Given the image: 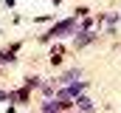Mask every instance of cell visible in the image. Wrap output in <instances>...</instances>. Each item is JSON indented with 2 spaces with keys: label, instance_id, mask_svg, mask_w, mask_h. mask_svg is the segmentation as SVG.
Returning a JSON list of instances; mask_svg holds the SVG:
<instances>
[{
  "label": "cell",
  "instance_id": "6da1fadb",
  "mask_svg": "<svg viewBox=\"0 0 121 113\" xmlns=\"http://www.w3.org/2000/svg\"><path fill=\"white\" fill-rule=\"evenodd\" d=\"M73 28H76V17H68V20H59V23H54V26L48 28L45 34H39V40H42V42H48V40H54V37L70 34Z\"/></svg>",
  "mask_w": 121,
  "mask_h": 113
},
{
  "label": "cell",
  "instance_id": "7a4b0ae2",
  "mask_svg": "<svg viewBox=\"0 0 121 113\" xmlns=\"http://www.w3.org/2000/svg\"><path fill=\"white\" fill-rule=\"evenodd\" d=\"M9 102H14V105H28L31 102V90L23 85V88H17V90H9Z\"/></svg>",
  "mask_w": 121,
  "mask_h": 113
},
{
  "label": "cell",
  "instance_id": "3957f363",
  "mask_svg": "<svg viewBox=\"0 0 121 113\" xmlns=\"http://www.w3.org/2000/svg\"><path fill=\"white\" fill-rule=\"evenodd\" d=\"M23 48V42H11L6 48H0V62H14L17 59V51Z\"/></svg>",
  "mask_w": 121,
  "mask_h": 113
},
{
  "label": "cell",
  "instance_id": "277c9868",
  "mask_svg": "<svg viewBox=\"0 0 121 113\" xmlns=\"http://www.w3.org/2000/svg\"><path fill=\"white\" fill-rule=\"evenodd\" d=\"M62 59H65V45L56 42V45L51 48V54H48V62H51V65H62Z\"/></svg>",
  "mask_w": 121,
  "mask_h": 113
},
{
  "label": "cell",
  "instance_id": "5b68a950",
  "mask_svg": "<svg viewBox=\"0 0 121 113\" xmlns=\"http://www.w3.org/2000/svg\"><path fill=\"white\" fill-rule=\"evenodd\" d=\"M96 40V34H90V31H82V37H76V42H73V48H85L87 42H93Z\"/></svg>",
  "mask_w": 121,
  "mask_h": 113
},
{
  "label": "cell",
  "instance_id": "8992f818",
  "mask_svg": "<svg viewBox=\"0 0 121 113\" xmlns=\"http://www.w3.org/2000/svg\"><path fill=\"white\" fill-rule=\"evenodd\" d=\"M42 113H62V108H59V102H45Z\"/></svg>",
  "mask_w": 121,
  "mask_h": 113
},
{
  "label": "cell",
  "instance_id": "52a82bcc",
  "mask_svg": "<svg viewBox=\"0 0 121 113\" xmlns=\"http://www.w3.org/2000/svg\"><path fill=\"white\" fill-rule=\"evenodd\" d=\"M76 76H79V68H73V71H68V74L62 76L59 82H62V85H70V82H73V79H76Z\"/></svg>",
  "mask_w": 121,
  "mask_h": 113
},
{
  "label": "cell",
  "instance_id": "ba28073f",
  "mask_svg": "<svg viewBox=\"0 0 121 113\" xmlns=\"http://www.w3.org/2000/svg\"><path fill=\"white\" fill-rule=\"evenodd\" d=\"M76 105H79V108H82L85 113H87V110H93V102L87 99V96H79V99H76Z\"/></svg>",
  "mask_w": 121,
  "mask_h": 113
},
{
  "label": "cell",
  "instance_id": "9c48e42d",
  "mask_svg": "<svg viewBox=\"0 0 121 113\" xmlns=\"http://www.w3.org/2000/svg\"><path fill=\"white\" fill-rule=\"evenodd\" d=\"M23 85H26L28 90H34V88H39L42 82H39V76H26V82H23Z\"/></svg>",
  "mask_w": 121,
  "mask_h": 113
},
{
  "label": "cell",
  "instance_id": "30bf717a",
  "mask_svg": "<svg viewBox=\"0 0 121 113\" xmlns=\"http://www.w3.org/2000/svg\"><path fill=\"white\" fill-rule=\"evenodd\" d=\"M87 14H90V9H85V6H79V9H76V14H73V17H87Z\"/></svg>",
  "mask_w": 121,
  "mask_h": 113
},
{
  "label": "cell",
  "instance_id": "8fae6325",
  "mask_svg": "<svg viewBox=\"0 0 121 113\" xmlns=\"http://www.w3.org/2000/svg\"><path fill=\"white\" fill-rule=\"evenodd\" d=\"M90 26H93V17H85L82 20V31H90Z\"/></svg>",
  "mask_w": 121,
  "mask_h": 113
},
{
  "label": "cell",
  "instance_id": "7c38bea8",
  "mask_svg": "<svg viewBox=\"0 0 121 113\" xmlns=\"http://www.w3.org/2000/svg\"><path fill=\"white\" fill-rule=\"evenodd\" d=\"M0 102H9V90H0Z\"/></svg>",
  "mask_w": 121,
  "mask_h": 113
},
{
  "label": "cell",
  "instance_id": "4fadbf2b",
  "mask_svg": "<svg viewBox=\"0 0 121 113\" xmlns=\"http://www.w3.org/2000/svg\"><path fill=\"white\" fill-rule=\"evenodd\" d=\"M59 3H62V0H54V6H59Z\"/></svg>",
  "mask_w": 121,
  "mask_h": 113
},
{
  "label": "cell",
  "instance_id": "5bb4252c",
  "mask_svg": "<svg viewBox=\"0 0 121 113\" xmlns=\"http://www.w3.org/2000/svg\"><path fill=\"white\" fill-rule=\"evenodd\" d=\"M68 113H70V110H68Z\"/></svg>",
  "mask_w": 121,
  "mask_h": 113
}]
</instances>
